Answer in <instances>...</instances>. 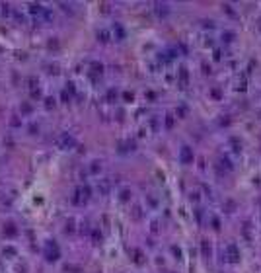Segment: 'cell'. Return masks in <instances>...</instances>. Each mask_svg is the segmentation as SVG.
I'll return each mask as SVG.
<instances>
[{"label": "cell", "instance_id": "obj_2", "mask_svg": "<svg viewBox=\"0 0 261 273\" xmlns=\"http://www.w3.org/2000/svg\"><path fill=\"white\" fill-rule=\"evenodd\" d=\"M179 162L181 164H191L193 162V148L191 146H183L179 150Z\"/></svg>", "mask_w": 261, "mask_h": 273}, {"label": "cell", "instance_id": "obj_7", "mask_svg": "<svg viewBox=\"0 0 261 273\" xmlns=\"http://www.w3.org/2000/svg\"><path fill=\"white\" fill-rule=\"evenodd\" d=\"M129 197H130V191H123V193H121V199H123V201H129Z\"/></svg>", "mask_w": 261, "mask_h": 273}, {"label": "cell", "instance_id": "obj_8", "mask_svg": "<svg viewBox=\"0 0 261 273\" xmlns=\"http://www.w3.org/2000/svg\"><path fill=\"white\" fill-rule=\"evenodd\" d=\"M172 252L177 256V260H181V250H179V248H175V246H174V248H172Z\"/></svg>", "mask_w": 261, "mask_h": 273}, {"label": "cell", "instance_id": "obj_1", "mask_svg": "<svg viewBox=\"0 0 261 273\" xmlns=\"http://www.w3.org/2000/svg\"><path fill=\"white\" fill-rule=\"evenodd\" d=\"M224 252H226V260H228L230 263H238L240 262V250H238L236 244H228Z\"/></svg>", "mask_w": 261, "mask_h": 273}, {"label": "cell", "instance_id": "obj_6", "mask_svg": "<svg viewBox=\"0 0 261 273\" xmlns=\"http://www.w3.org/2000/svg\"><path fill=\"white\" fill-rule=\"evenodd\" d=\"M172 125H174V117H172V115H168V119H166V127H168V129H172Z\"/></svg>", "mask_w": 261, "mask_h": 273}, {"label": "cell", "instance_id": "obj_5", "mask_svg": "<svg viewBox=\"0 0 261 273\" xmlns=\"http://www.w3.org/2000/svg\"><path fill=\"white\" fill-rule=\"evenodd\" d=\"M107 191H109V182L103 180V182L99 184V193H107Z\"/></svg>", "mask_w": 261, "mask_h": 273}, {"label": "cell", "instance_id": "obj_3", "mask_svg": "<svg viewBox=\"0 0 261 273\" xmlns=\"http://www.w3.org/2000/svg\"><path fill=\"white\" fill-rule=\"evenodd\" d=\"M72 144H74V139H72L70 135H63V137H61V146H63V148H68V146H72Z\"/></svg>", "mask_w": 261, "mask_h": 273}, {"label": "cell", "instance_id": "obj_4", "mask_svg": "<svg viewBox=\"0 0 261 273\" xmlns=\"http://www.w3.org/2000/svg\"><path fill=\"white\" fill-rule=\"evenodd\" d=\"M201 248H203V256H205V258H208V256H210V246H208L207 240L201 242Z\"/></svg>", "mask_w": 261, "mask_h": 273}]
</instances>
